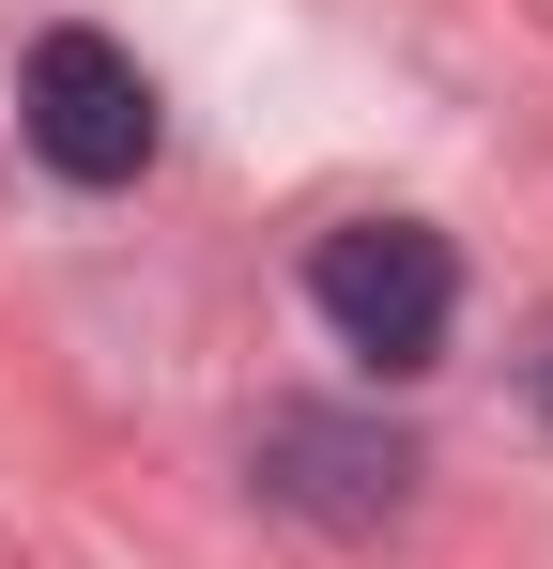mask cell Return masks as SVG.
I'll use <instances>...</instances> for the list:
<instances>
[{
	"label": "cell",
	"mask_w": 553,
	"mask_h": 569,
	"mask_svg": "<svg viewBox=\"0 0 553 569\" xmlns=\"http://www.w3.org/2000/svg\"><path fill=\"white\" fill-rule=\"evenodd\" d=\"M539 400H553V355H539Z\"/></svg>",
	"instance_id": "277c9868"
},
{
	"label": "cell",
	"mask_w": 553,
	"mask_h": 569,
	"mask_svg": "<svg viewBox=\"0 0 553 569\" xmlns=\"http://www.w3.org/2000/svg\"><path fill=\"white\" fill-rule=\"evenodd\" d=\"M262 492L308 508V523H384L415 492V447L400 431H354V416H262Z\"/></svg>",
	"instance_id": "3957f363"
},
{
	"label": "cell",
	"mask_w": 553,
	"mask_h": 569,
	"mask_svg": "<svg viewBox=\"0 0 553 569\" xmlns=\"http://www.w3.org/2000/svg\"><path fill=\"white\" fill-rule=\"evenodd\" d=\"M16 123H31V154L62 170V186H139L154 170V78L108 47V31H47L31 62H16Z\"/></svg>",
	"instance_id": "7a4b0ae2"
},
{
	"label": "cell",
	"mask_w": 553,
	"mask_h": 569,
	"mask_svg": "<svg viewBox=\"0 0 553 569\" xmlns=\"http://www.w3.org/2000/svg\"><path fill=\"white\" fill-rule=\"evenodd\" d=\"M308 308L339 323V355H369V370H431L446 323H461V247L415 231V216H354V231L308 247Z\"/></svg>",
	"instance_id": "6da1fadb"
}]
</instances>
